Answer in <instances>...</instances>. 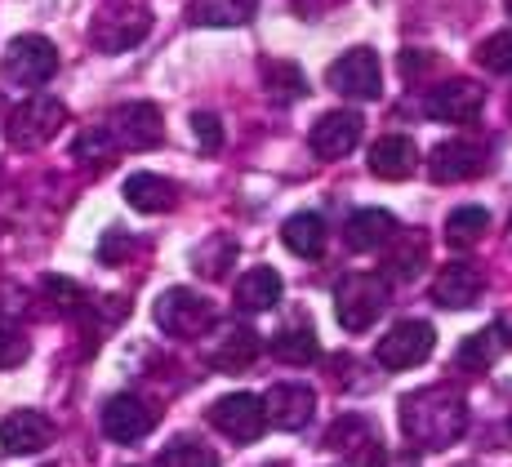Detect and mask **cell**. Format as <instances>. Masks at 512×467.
<instances>
[{"label":"cell","mask_w":512,"mask_h":467,"mask_svg":"<svg viewBox=\"0 0 512 467\" xmlns=\"http://www.w3.org/2000/svg\"><path fill=\"white\" fill-rule=\"evenodd\" d=\"M486 107V89L477 81H446L441 89L428 94V116L432 121H446V125H468L481 116Z\"/></svg>","instance_id":"13"},{"label":"cell","mask_w":512,"mask_h":467,"mask_svg":"<svg viewBox=\"0 0 512 467\" xmlns=\"http://www.w3.org/2000/svg\"><path fill=\"white\" fill-rule=\"evenodd\" d=\"M486 290V281H481V272L472 263H450L437 272V281H432V303L450 307V312H464L472 307Z\"/></svg>","instance_id":"18"},{"label":"cell","mask_w":512,"mask_h":467,"mask_svg":"<svg viewBox=\"0 0 512 467\" xmlns=\"http://www.w3.org/2000/svg\"><path fill=\"white\" fill-rule=\"evenodd\" d=\"M490 227V214L481 210V205H464V210H450L446 218V241L455 245V250H472V245L481 241V232Z\"/></svg>","instance_id":"29"},{"label":"cell","mask_w":512,"mask_h":467,"mask_svg":"<svg viewBox=\"0 0 512 467\" xmlns=\"http://www.w3.org/2000/svg\"><path fill=\"white\" fill-rule=\"evenodd\" d=\"M361 125L366 121H361L357 112H343L339 107V112H326L317 125H312L308 143H312V152H317L321 161H343V156L361 143Z\"/></svg>","instance_id":"15"},{"label":"cell","mask_w":512,"mask_h":467,"mask_svg":"<svg viewBox=\"0 0 512 467\" xmlns=\"http://www.w3.org/2000/svg\"><path fill=\"white\" fill-rule=\"evenodd\" d=\"M397 419L410 445H419V450H446V445H455L468 432V401L459 387L432 383V387L401 396Z\"/></svg>","instance_id":"1"},{"label":"cell","mask_w":512,"mask_h":467,"mask_svg":"<svg viewBox=\"0 0 512 467\" xmlns=\"http://www.w3.org/2000/svg\"><path fill=\"white\" fill-rule=\"evenodd\" d=\"M174 196H179V187L161 174L143 170V174L125 178V201H130V210H139V214H165L174 205Z\"/></svg>","instance_id":"24"},{"label":"cell","mask_w":512,"mask_h":467,"mask_svg":"<svg viewBox=\"0 0 512 467\" xmlns=\"http://www.w3.org/2000/svg\"><path fill=\"white\" fill-rule=\"evenodd\" d=\"M281 290H285V281L277 267H250L236 281V307L241 312H268V307L281 303Z\"/></svg>","instance_id":"22"},{"label":"cell","mask_w":512,"mask_h":467,"mask_svg":"<svg viewBox=\"0 0 512 467\" xmlns=\"http://www.w3.org/2000/svg\"><path fill=\"white\" fill-rule=\"evenodd\" d=\"M134 250V241H130V232H121V227H112V232L103 236V245H98V258L103 263H116L121 254H130Z\"/></svg>","instance_id":"37"},{"label":"cell","mask_w":512,"mask_h":467,"mask_svg":"<svg viewBox=\"0 0 512 467\" xmlns=\"http://www.w3.org/2000/svg\"><path fill=\"white\" fill-rule=\"evenodd\" d=\"M45 294L54 298V307H58L63 316H76V312L85 307V294L76 290L72 281H63V276H45Z\"/></svg>","instance_id":"34"},{"label":"cell","mask_w":512,"mask_h":467,"mask_svg":"<svg viewBox=\"0 0 512 467\" xmlns=\"http://www.w3.org/2000/svg\"><path fill=\"white\" fill-rule=\"evenodd\" d=\"M486 170V152L477 143H464V138H450L437 152L428 156V174L432 183H468Z\"/></svg>","instance_id":"16"},{"label":"cell","mask_w":512,"mask_h":467,"mask_svg":"<svg viewBox=\"0 0 512 467\" xmlns=\"http://www.w3.org/2000/svg\"><path fill=\"white\" fill-rule=\"evenodd\" d=\"M263 85H268V98L272 103H299L303 94H308V81H303V72L294 63H285V58H272V63H263Z\"/></svg>","instance_id":"27"},{"label":"cell","mask_w":512,"mask_h":467,"mask_svg":"<svg viewBox=\"0 0 512 467\" xmlns=\"http://www.w3.org/2000/svg\"><path fill=\"white\" fill-rule=\"evenodd\" d=\"M152 32V9L139 0H107L90 23V41L98 54H125V49L143 45Z\"/></svg>","instance_id":"2"},{"label":"cell","mask_w":512,"mask_h":467,"mask_svg":"<svg viewBox=\"0 0 512 467\" xmlns=\"http://www.w3.org/2000/svg\"><path fill=\"white\" fill-rule=\"evenodd\" d=\"M156 467H219V454L201 441H170Z\"/></svg>","instance_id":"30"},{"label":"cell","mask_w":512,"mask_h":467,"mask_svg":"<svg viewBox=\"0 0 512 467\" xmlns=\"http://www.w3.org/2000/svg\"><path fill=\"white\" fill-rule=\"evenodd\" d=\"M63 125H67V107L49 94H32L9 112L5 138H9V147H18V152H36V147H45L49 138H58Z\"/></svg>","instance_id":"4"},{"label":"cell","mask_w":512,"mask_h":467,"mask_svg":"<svg viewBox=\"0 0 512 467\" xmlns=\"http://www.w3.org/2000/svg\"><path fill=\"white\" fill-rule=\"evenodd\" d=\"M508 14H512V0H508Z\"/></svg>","instance_id":"42"},{"label":"cell","mask_w":512,"mask_h":467,"mask_svg":"<svg viewBox=\"0 0 512 467\" xmlns=\"http://www.w3.org/2000/svg\"><path fill=\"white\" fill-rule=\"evenodd\" d=\"M254 9H259V0H192L187 18L196 27H241L254 18Z\"/></svg>","instance_id":"25"},{"label":"cell","mask_w":512,"mask_h":467,"mask_svg":"<svg viewBox=\"0 0 512 467\" xmlns=\"http://www.w3.org/2000/svg\"><path fill=\"white\" fill-rule=\"evenodd\" d=\"M432 347H437V330L428 321H397L374 347V361L383 370H415L432 356Z\"/></svg>","instance_id":"7"},{"label":"cell","mask_w":512,"mask_h":467,"mask_svg":"<svg viewBox=\"0 0 512 467\" xmlns=\"http://www.w3.org/2000/svg\"><path fill=\"white\" fill-rule=\"evenodd\" d=\"M326 218L321 214H312V210H303V214H290L281 223V241H285V250L290 254H299V258H321L326 254Z\"/></svg>","instance_id":"23"},{"label":"cell","mask_w":512,"mask_h":467,"mask_svg":"<svg viewBox=\"0 0 512 467\" xmlns=\"http://www.w3.org/2000/svg\"><path fill=\"white\" fill-rule=\"evenodd\" d=\"M419 263H423V245H406L397 258H392V276H415L419 272Z\"/></svg>","instance_id":"38"},{"label":"cell","mask_w":512,"mask_h":467,"mask_svg":"<svg viewBox=\"0 0 512 467\" xmlns=\"http://www.w3.org/2000/svg\"><path fill=\"white\" fill-rule=\"evenodd\" d=\"M72 156H76V161H85V165L112 161L116 143H112V134H107V125H90V129H85V134L72 143Z\"/></svg>","instance_id":"31"},{"label":"cell","mask_w":512,"mask_h":467,"mask_svg":"<svg viewBox=\"0 0 512 467\" xmlns=\"http://www.w3.org/2000/svg\"><path fill=\"white\" fill-rule=\"evenodd\" d=\"M415 165H419V147H415V138H406V134H388L370 147V174L388 178V183L410 178Z\"/></svg>","instance_id":"21"},{"label":"cell","mask_w":512,"mask_h":467,"mask_svg":"<svg viewBox=\"0 0 512 467\" xmlns=\"http://www.w3.org/2000/svg\"><path fill=\"white\" fill-rule=\"evenodd\" d=\"M152 316L170 339H205V330L214 325L210 298H201L196 290H183V285H174V290H165L156 298Z\"/></svg>","instance_id":"5"},{"label":"cell","mask_w":512,"mask_h":467,"mask_svg":"<svg viewBox=\"0 0 512 467\" xmlns=\"http://www.w3.org/2000/svg\"><path fill=\"white\" fill-rule=\"evenodd\" d=\"M152 427H156V410L143 401V396L121 392V396H112V401L103 405V432H107V441L134 445V441H143Z\"/></svg>","instance_id":"11"},{"label":"cell","mask_w":512,"mask_h":467,"mask_svg":"<svg viewBox=\"0 0 512 467\" xmlns=\"http://www.w3.org/2000/svg\"><path fill=\"white\" fill-rule=\"evenodd\" d=\"M477 63L495 76H512V32H499L477 45Z\"/></svg>","instance_id":"32"},{"label":"cell","mask_w":512,"mask_h":467,"mask_svg":"<svg viewBox=\"0 0 512 467\" xmlns=\"http://www.w3.org/2000/svg\"><path fill=\"white\" fill-rule=\"evenodd\" d=\"M27 352H32V343H27L23 334H18V330H0V370H14V365H23Z\"/></svg>","instance_id":"36"},{"label":"cell","mask_w":512,"mask_h":467,"mask_svg":"<svg viewBox=\"0 0 512 467\" xmlns=\"http://www.w3.org/2000/svg\"><path fill=\"white\" fill-rule=\"evenodd\" d=\"M326 445L334 454H343L348 463H374V454H379V436H374V427L361 414H343L326 432Z\"/></svg>","instance_id":"19"},{"label":"cell","mask_w":512,"mask_h":467,"mask_svg":"<svg viewBox=\"0 0 512 467\" xmlns=\"http://www.w3.org/2000/svg\"><path fill=\"white\" fill-rule=\"evenodd\" d=\"M192 138L201 152H219L223 147V121L214 112H196L192 116Z\"/></svg>","instance_id":"35"},{"label":"cell","mask_w":512,"mask_h":467,"mask_svg":"<svg viewBox=\"0 0 512 467\" xmlns=\"http://www.w3.org/2000/svg\"><path fill=\"white\" fill-rule=\"evenodd\" d=\"M268 467H281V463H268Z\"/></svg>","instance_id":"43"},{"label":"cell","mask_w":512,"mask_h":467,"mask_svg":"<svg viewBox=\"0 0 512 467\" xmlns=\"http://www.w3.org/2000/svg\"><path fill=\"white\" fill-rule=\"evenodd\" d=\"M388 307V281L383 276H370V272H352L339 281L334 290V316L348 334H366L374 321L383 316Z\"/></svg>","instance_id":"3"},{"label":"cell","mask_w":512,"mask_h":467,"mask_svg":"<svg viewBox=\"0 0 512 467\" xmlns=\"http://www.w3.org/2000/svg\"><path fill=\"white\" fill-rule=\"evenodd\" d=\"M326 85L334 89V94H343V98H379V89H383L379 54L366 49V45L339 54L330 63V72H326Z\"/></svg>","instance_id":"8"},{"label":"cell","mask_w":512,"mask_h":467,"mask_svg":"<svg viewBox=\"0 0 512 467\" xmlns=\"http://www.w3.org/2000/svg\"><path fill=\"white\" fill-rule=\"evenodd\" d=\"M423 67H428V54H423V49H406V54H401V72L406 76L423 72Z\"/></svg>","instance_id":"40"},{"label":"cell","mask_w":512,"mask_h":467,"mask_svg":"<svg viewBox=\"0 0 512 467\" xmlns=\"http://www.w3.org/2000/svg\"><path fill=\"white\" fill-rule=\"evenodd\" d=\"M54 441V419L41 410H14L0 423V445L9 454H41Z\"/></svg>","instance_id":"17"},{"label":"cell","mask_w":512,"mask_h":467,"mask_svg":"<svg viewBox=\"0 0 512 467\" xmlns=\"http://www.w3.org/2000/svg\"><path fill=\"white\" fill-rule=\"evenodd\" d=\"M499 352H504V334H499V325H490V330H477V334H468V339L459 343V365H464V370L486 374L490 365L499 361Z\"/></svg>","instance_id":"28"},{"label":"cell","mask_w":512,"mask_h":467,"mask_svg":"<svg viewBox=\"0 0 512 467\" xmlns=\"http://www.w3.org/2000/svg\"><path fill=\"white\" fill-rule=\"evenodd\" d=\"M107 134H112L116 152H147L165 138V125H161V112L152 103H125L107 116Z\"/></svg>","instance_id":"9"},{"label":"cell","mask_w":512,"mask_h":467,"mask_svg":"<svg viewBox=\"0 0 512 467\" xmlns=\"http://www.w3.org/2000/svg\"><path fill=\"white\" fill-rule=\"evenodd\" d=\"M263 414L277 432H303L317 414V392L308 383H277L263 396Z\"/></svg>","instance_id":"12"},{"label":"cell","mask_w":512,"mask_h":467,"mask_svg":"<svg viewBox=\"0 0 512 467\" xmlns=\"http://www.w3.org/2000/svg\"><path fill=\"white\" fill-rule=\"evenodd\" d=\"M259 356V334L250 325H223L210 343H205V365L219 374H236Z\"/></svg>","instance_id":"14"},{"label":"cell","mask_w":512,"mask_h":467,"mask_svg":"<svg viewBox=\"0 0 512 467\" xmlns=\"http://www.w3.org/2000/svg\"><path fill=\"white\" fill-rule=\"evenodd\" d=\"M0 72L18 89H41L49 76L58 72V49H54V41H45V36H14L5 49Z\"/></svg>","instance_id":"6"},{"label":"cell","mask_w":512,"mask_h":467,"mask_svg":"<svg viewBox=\"0 0 512 467\" xmlns=\"http://www.w3.org/2000/svg\"><path fill=\"white\" fill-rule=\"evenodd\" d=\"M343 241H348V250H357V254L383 250V245L397 241V218L388 210H357L348 223H343Z\"/></svg>","instance_id":"20"},{"label":"cell","mask_w":512,"mask_h":467,"mask_svg":"<svg viewBox=\"0 0 512 467\" xmlns=\"http://www.w3.org/2000/svg\"><path fill=\"white\" fill-rule=\"evenodd\" d=\"M499 334H504V339L512 343V316H508V321H504V325H499Z\"/></svg>","instance_id":"41"},{"label":"cell","mask_w":512,"mask_h":467,"mask_svg":"<svg viewBox=\"0 0 512 467\" xmlns=\"http://www.w3.org/2000/svg\"><path fill=\"white\" fill-rule=\"evenodd\" d=\"M236 254V245L228 241V236H214L205 250H196V272L205 276H223V267H228V258Z\"/></svg>","instance_id":"33"},{"label":"cell","mask_w":512,"mask_h":467,"mask_svg":"<svg viewBox=\"0 0 512 467\" xmlns=\"http://www.w3.org/2000/svg\"><path fill=\"white\" fill-rule=\"evenodd\" d=\"M210 423L219 427L228 441L250 445V441H259V436H263L268 414H263V401L254 392H232V396H219V401H214Z\"/></svg>","instance_id":"10"},{"label":"cell","mask_w":512,"mask_h":467,"mask_svg":"<svg viewBox=\"0 0 512 467\" xmlns=\"http://www.w3.org/2000/svg\"><path fill=\"white\" fill-rule=\"evenodd\" d=\"M272 356L285 365H308L317 356V330L308 321L299 325H285L281 334H272Z\"/></svg>","instance_id":"26"},{"label":"cell","mask_w":512,"mask_h":467,"mask_svg":"<svg viewBox=\"0 0 512 467\" xmlns=\"http://www.w3.org/2000/svg\"><path fill=\"white\" fill-rule=\"evenodd\" d=\"M370 467H419V463H415V454H388V450H379Z\"/></svg>","instance_id":"39"}]
</instances>
